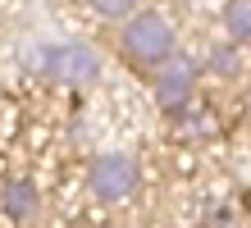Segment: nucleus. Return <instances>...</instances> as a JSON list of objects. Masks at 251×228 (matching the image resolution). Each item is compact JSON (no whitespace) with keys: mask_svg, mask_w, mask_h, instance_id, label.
Here are the masks:
<instances>
[{"mask_svg":"<svg viewBox=\"0 0 251 228\" xmlns=\"http://www.w3.org/2000/svg\"><path fill=\"white\" fill-rule=\"evenodd\" d=\"M174 51H178V27L169 23V14L142 5L137 14H128L119 23V59L128 69L151 73L155 64H165Z\"/></svg>","mask_w":251,"mask_h":228,"instance_id":"f257e3e1","label":"nucleus"},{"mask_svg":"<svg viewBox=\"0 0 251 228\" xmlns=\"http://www.w3.org/2000/svg\"><path fill=\"white\" fill-rule=\"evenodd\" d=\"M32 69L60 87H92L100 78V55L87 41H46L41 51H32Z\"/></svg>","mask_w":251,"mask_h":228,"instance_id":"f03ea898","label":"nucleus"},{"mask_svg":"<svg viewBox=\"0 0 251 228\" xmlns=\"http://www.w3.org/2000/svg\"><path fill=\"white\" fill-rule=\"evenodd\" d=\"M146 87H151V101H155L165 114L183 110V105L197 101V87H201V59L174 51L165 64H155L151 73H146Z\"/></svg>","mask_w":251,"mask_h":228,"instance_id":"7ed1b4c3","label":"nucleus"},{"mask_svg":"<svg viewBox=\"0 0 251 228\" xmlns=\"http://www.w3.org/2000/svg\"><path fill=\"white\" fill-rule=\"evenodd\" d=\"M137 187H142V169L124 151H105V155H96L87 164V192H92L96 201H105V205L128 201Z\"/></svg>","mask_w":251,"mask_h":228,"instance_id":"20e7f679","label":"nucleus"},{"mask_svg":"<svg viewBox=\"0 0 251 228\" xmlns=\"http://www.w3.org/2000/svg\"><path fill=\"white\" fill-rule=\"evenodd\" d=\"M0 210H5L9 224H32L41 215V192L32 178H9L0 187Z\"/></svg>","mask_w":251,"mask_h":228,"instance_id":"39448f33","label":"nucleus"},{"mask_svg":"<svg viewBox=\"0 0 251 228\" xmlns=\"http://www.w3.org/2000/svg\"><path fill=\"white\" fill-rule=\"evenodd\" d=\"M201 73H210V78L219 82H238L242 73H247V59H242V46L238 41H215V46H205V55H201Z\"/></svg>","mask_w":251,"mask_h":228,"instance_id":"423d86ee","label":"nucleus"},{"mask_svg":"<svg viewBox=\"0 0 251 228\" xmlns=\"http://www.w3.org/2000/svg\"><path fill=\"white\" fill-rule=\"evenodd\" d=\"M169 128H174L178 142H205V137H215V119H210V110L201 101H192V105L169 114Z\"/></svg>","mask_w":251,"mask_h":228,"instance_id":"0eeeda50","label":"nucleus"},{"mask_svg":"<svg viewBox=\"0 0 251 228\" xmlns=\"http://www.w3.org/2000/svg\"><path fill=\"white\" fill-rule=\"evenodd\" d=\"M219 19H224V37L238 41L247 51V46H251V0H224Z\"/></svg>","mask_w":251,"mask_h":228,"instance_id":"6e6552de","label":"nucleus"},{"mask_svg":"<svg viewBox=\"0 0 251 228\" xmlns=\"http://www.w3.org/2000/svg\"><path fill=\"white\" fill-rule=\"evenodd\" d=\"M87 9L100 14L105 23H124L128 14H137V9H142V0H87Z\"/></svg>","mask_w":251,"mask_h":228,"instance_id":"1a4fd4ad","label":"nucleus"}]
</instances>
